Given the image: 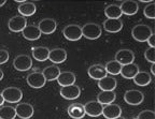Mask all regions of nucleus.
I'll return each mask as SVG.
<instances>
[{"label":"nucleus","mask_w":155,"mask_h":119,"mask_svg":"<svg viewBox=\"0 0 155 119\" xmlns=\"http://www.w3.org/2000/svg\"><path fill=\"white\" fill-rule=\"evenodd\" d=\"M143 99H144V96L141 91L136 89L127 90L125 93H124V100L125 102L129 105H139L143 102Z\"/></svg>","instance_id":"nucleus-6"},{"label":"nucleus","mask_w":155,"mask_h":119,"mask_svg":"<svg viewBox=\"0 0 155 119\" xmlns=\"http://www.w3.org/2000/svg\"><path fill=\"white\" fill-rule=\"evenodd\" d=\"M13 67L15 70L21 72L28 71L32 67V59L27 55H18L13 60Z\"/></svg>","instance_id":"nucleus-4"},{"label":"nucleus","mask_w":155,"mask_h":119,"mask_svg":"<svg viewBox=\"0 0 155 119\" xmlns=\"http://www.w3.org/2000/svg\"><path fill=\"white\" fill-rule=\"evenodd\" d=\"M31 53H32V57H34L37 61L43 62V61L48 59L50 49L45 46H38V47H34V49H31Z\"/></svg>","instance_id":"nucleus-25"},{"label":"nucleus","mask_w":155,"mask_h":119,"mask_svg":"<svg viewBox=\"0 0 155 119\" xmlns=\"http://www.w3.org/2000/svg\"><path fill=\"white\" fill-rule=\"evenodd\" d=\"M151 74L152 75L155 74V63H152V66H151Z\"/></svg>","instance_id":"nucleus-37"},{"label":"nucleus","mask_w":155,"mask_h":119,"mask_svg":"<svg viewBox=\"0 0 155 119\" xmlns=\"http://www.w3.org/2000/svg\"><path fill=\"white\" fill-rule=\"evenodd\" d=\"M68 115L73 119H82L85 116L84 105L81 103H73L68 107Z\"/></svg>","instance_id":"nucleus-22"},{"label":"nucleus","mask_w":155,"mask_h":119,"mask_svg":"<svg viewBox=\"0 0 155 119\" xmlns=\"http://www.w3.org/2000/svg\"><path fill=\"white\" fill-rule=\"evenodd\" d=\"M22 34L26 40L29 41H35V40L40 39L41 32L39 31L38 27L35 25H27L22 31Z\"/></svg>","instance_id":"nucleus-20"},{"label":"nucleus","mask_w":155,"mask_h":119,"mask_svg":"<svg viewBox=\"0 0 155 119\" xmlns=\"http://www.w3.org/2000/svg\"><path fill=\"white\" fill-rule=\"evenodd\" d=\"M61 96L64 99L67 100H74L77 98L80 97L81 95V89L78 85H71V86H66V87H61V91H59Z\"/></svg>","instance_id":"nucleus-11"},{"label":"nucleus","mask_w":155,"mask_h":119,"mask_svg":"<svg viewBox=\"0 0 155 119\" xmlns=\"http://www.w3.org/2000/svg\"><path fill=\"white\" fill-rule=\"evenodd\" d=\"M3 103H5V99H3L2 95H1V93H0V106H2V105H3Z\"/></svg>","instance_id":"nucleus-38"},{"label":"nucleus","mask_w":155,"mask_h":119,"mask_svg":"<svg viewBox=\"0 0 155 119\" xmlns=\"http://www.w3.org/2000/svg\"><path fill=\"white\" fill-rule=\"evenodd\" d=\"M2 78H3V72H2V70L0 69V80H2Z\"/></svg>","instance_id":"nucleus-39"},{"label":"nucleus","mask_w":155,"mask_h":119,"mask_svg":"<svg viewBox=\"0 0 155 119\" xmlns=\"http://www.w3.org/2000/svg\"><path fill=\"white\" fill-rule=\"evenodd\" d=\"M153 33L152 29L150 27L144 24L136 25L131 30V36L133 38L138 42H147V40L150 38V36Z\"/></svg>","instance_id":"nucleus-1"},{"label":"nucleus","mask_w":155,"mask_h":119,"mask_svg":"<svg viewBox=\"0 0 155 119\" xmlns=\"http://www.w3.org/2000/svg\"><path fill=\"white\" fill-rule=\"evenodd\" d=\"M147 42L149 43L150 47H155V36H154V33L151 34L150 38H149V39L147 40Z\"/></svg>","instance_id":"nucleus-36"},{"label":"nucleus","mask_w":155,"mask_h":119,"mask_svg":"<svg viewBox=\"0 0 155 119\" xmlns=\"http://www.w3.org/2000/svg\"><path fill=\"white\" fill-rule=\"evenodd\" d=\"M145 59L151 63H155V47H149L144 52Z\"/></svg>","instance_id":"nucleus-33"},{"label":"nucleus","mask_w":155,"mask_h":119,"mask_svg":"<svg viewBox=\"0 0 155 119\" xmlns=\"http://www.w3.org/2000/svg\"><path fill=\"white\" fill-rule=\"evenodd\" d=\"M104 15L108 18H111V20H121V16L123 14H122L120 5H107L106 9H104Z\"/></svg>","instance_id":"nucleus-26"},{"label":"nucleus","mask_w":155,"mask_h":119,"mask_svg":"<svg viewBox=\"0 0 155 119\" xmlns=\"http://www.w3.org/2000/svg\"><path fill=\"white\" fill-rule=\"evenodd\" d=\"M87 73H88V76H90L91 78L97 80H102V78L107 76V72H106V69H104V66L99 64V63L91 66L90 68H88V70H87Z\"/></svg>","instance_id":"nucleus-14"},{"label":"nucleus","mask_w":155,"mask_h":119,"mask_svg":"<svg viewBox=\"0 0 155 119\" xmlns=\"http://www.w3.org/2000/svg\"><path fill=\"white\" fill-rule=\"evenodd\" d=\"M116 95L114 91H101L97 96V102H99L101 105L112 104L115 101Z\"/></svg>","instance_id":"nucleus-27"},{"label":"nucleus","mask_w":155,"mask_h":119,"mask_svg":"<svg viewBox=\"0 0 155 119\" xmlns=\"http://www.w3.org/2000/svg\"><path fill=\"white\" fill-rule=\"evenodd\" d=\"M37 27H38L39 31L41 32V34H52L56 30L57 24L53 18H43L39 22Z\"/></svg>","instance_id":"nucleus-10"},{"label":"nucleus","mask_w":155,"mask_h":119,"mask_svg":"<svg viewBox=\"0 0 155 119\" xmlns=\"http://www.w3.org/2000/svg\"><path fill=\"white\" fill-rule=\"evenodd\" d=\"M5 5V0H0V7H2V5Z\"/></svg>","instance_id":"nucleus-40"},{"label":"nucleus","mask_w":155,"mask_h":119,"mask_svg":"<svg viewBox=\"0 0 155 119\" xmlns=\"http://www.w3.org/2000/svg\"><path fill=\"white\" fill-rule=\"evenodd\" d=\"M27 84L31 88H36V89H39V88H42L44 85H45L46 80L45 77L43 76L42 72H32L30 73L26 78Z\"/></svg>","instance_id":"nucleus-7"},{"label":"nucleus","mask_w":155,"mask_h":119,"mask_svg":"<svg viewBox=\"0 0 155 119\" xmlns=\"http://www.w3.org/2000/svg\"><path fill=\"white\" fill-rule=\"evenodd\" d=\"M123 28V22L121 20H111L107 18L104 22V29L110 33H116Z\"/></svg>","instance_id":"nucleus-18"},{"label":"nucleus","mask_w":155,"mask_h":119,"mask_svg":"<svg viewBox=\"0 0 155 119\" xmlns=\"http://www.w3.org/2000/svg\"><path fill=\"white\" fill-rule=\"evenodd\" d=\"M75 80L77 78H75L74 73L70 72V71H65V72H61V74H59L56 80L61 87H66V86L74 85Z\"/></svg>","instance_id":"nucleus-19"},{"label":"nucleus","mask_w":155,"mask_h":119,"mask_svg":"<svg viewBox=\"0 0 155 119\" xmlns=\"http://www.w3.org/2000/svg\"><path fill=\"white\" fill-rule=\"evenodd\" d=\"M115 61L121 64V66H126L129 63H133L135 60V55L130 49H120L115 54Z\"/></svg>","instance_id":"nucleus-8"},{"label":"nucleus","mask_w":155,"mask_h":119,"mask_svg":"<svg viewBox=\"0 0 155 119\" xmlns=\"http://www.w3.org/2000/svg\"><path fill=\"white\" fill-rule=\"evenodd\" d=\"M81 30L82 36H85L88 40H96L101 36V27L95 23H87L81 27Z\"/></svg>","instance_id":"nucleus-2"},{"label":"nucleus","mask_w":155,"mask_h":119,"mask_svg":"<svg viewBox=\"0 0 155 119\" xmlns=\"http://www.w3.org/2000/svg\"><path fill=\"white\" fill-rule=\"evenodd\" d=\"M102 115H104L107 119L117 118V117H120L122 115V108L120 105L114 104V103L108 104L102 109Z\"/></svg>","instance_id":"nucleus-15"},{"label":"nucleus","mask_w":155,"mask_h":119,"mask_svg":"<svg viewBox=\"0 0 155 119\" xmlns=\"http://www.w3.org/2000/svg\"><path fill=\"white\" fill-rule=\"evenodd\" d=\"M133 80L136 85L144 87V86H148L149 84L151 83L152 76H151V74L148 72H140V71H139V72L137 73V75H136Z\"/></svg>","instance_id":"nucleus-28"},{"label":"nucleus","mask_w":155,"mask_h":119,"mask_svg":"<svg viewBox=\"0 0 155 119\" xmlns=\"http://www.w3.org/2000/svg\"><path fill=\"white\" fill-rule=\"evenodd\" d=\"M104 105H101L97 101H90L84 105L85 115H88L91 117H98L102 115Z\"/></svg>","instance_id":"nucleus-12"},{"label":"nucleus","mask_w":155,"mask_h":119,"mask_svg":"<svg viewBox=\"0 0 155 119\" xmlns=\"http://www.w3.org/2000/svg\"><path fill=\"white\" fill-rule=\"evenodd\" d=\"M15 117H16L15 107L2 106L0 108V119H15Z\"/></svg>","instance_id":"nucleus-31"},{"label":"nucleus","mask_w":155,"mask_h":119,"mask_svg":"<svg viewBox=\"0 0 155 119\" xmlns=\"http://www.w3.org/2000/svg\"><path fill=\"white\" fill-rule=\"evenodd\" d=\"M16 116H18L22 119H29L34 115V107L29 103H18L15 107Z\"/></svg>","instance_id":"nucleus-13"},{"label":"nucleus","mask_w":155,"mask_h":119,"mask_svg":"<svg viewBox=\"0 0 155 119\" xmlns=\"http://www.w3.org/2000/svg\"><path fill=\"white\" fill-rule=\"evenodd\" d=\"M136 119H155V113L153 111H142L140 114L137 116Z\"/></svg>","instance_id":"nucleus-34"},{"label":"nucleus","mask_w":155,"mask_h":119,"mask_svg":"<svg viewBox=\"0 0 155 119\" xmlns=\"http://www.w3.org/2000/svg\"><path fill=\"white\" fill-rule=\"evenodd\" d=\"M120 8H121L122 14L130 16V15H135L138 12L139 5L137 1H134V0H126V1H123L121 3Z\"/></svg>","instance_id":"nucleus-16"},{"label":"nucleus","mask_w":155,"mask_h":119,"mask_svg":"<svg viewBox=\"0 0 155 119\" xmlns=\"http://www.w3.org/2000/svg\"><path fill=\"white\" fill-rule=\"evenodd\" d=\"M139 72V66L136 64V63H129V64H126V66H122L121 69V74L124 78L126 80H133L137 73Z\"/></svg>","instance_id":"nucleus-21"},{"label":"nucleus","mask_w":155,"mask_h":119,"mask_svg":"<svg viewBox=\"0 0 155 119\" xmlns=\"http://www.w3.org/2000/svg\"><path fill=\"white\" fill-rule=\"evenodd\" d=\"M27 26V20L24 16H13L8 23V27L12 32H22Z\"/></svg>","instance_id":"nucleus-9"},{"label":"nucleus","mask_w":155,"mask_h":119,"mask_svg":"<svg viewBox=\"0 0 155 119\" xmlns=\"http://www.w3.org/2000/svg\"><path fill=\"white\" fill-rule=\"evenodd\" d=\"M104 69H106L107 74L109 73V74H111V75H117V74L121 73L122 66L117 62V61L111 60V61H108V62L106 63Z\"/></svg>","instance_id":"nucleus-30"},{"label":"nucleus","mask_w":155,"mask_h":119,"mask_svg":"<svg viewBox=\"0 0 155 119\" xmlns=\"http://www.w3.org/2000/svg\"><path fill=\"white\" fill-rule=\"evenodd\" d=\"M10 54L5 49H0V64H3L9 60Z\"/></svg>","instance_id":"nucleus-35"},{"label":"nucleus","mask_w":155,"mask_h":119,"mask_svg":"<svg viewBox=\"0 0 155 119\" xmlns=\"http://www.w3.org/2000/svg\"><path fill=\"white\" fill-rule=\"evenodd\" d=\"M114 119H125L124 117H122V116H120V117H117V118H114Z\"/></svg>","instance_id":"nucleus-41"},{"label":"nucleus","mask_w":155,"mask_h":119,"mask_svg":"<svg viewBox=\"0 0 155 119\" xmlns=\"http://www.w3.org/2000/svg\"><path fill=\"white\" fill-rule=\"evenodd\" d=\"M143 14L149 20H154L155 18V2H151L143 9Z\"/></svg>","instance_id":"nucleus-32"},{"label":"nucleus","mask_w":155,"mask_h":119,"mask_svg":"<svg viewBox=\"0 0 155 119\" xmlns=\"http://www.w3.org/2000/svg\"><path fill=\"white\" fill-rule=\"evenodd\" d=\"M42 74L45 77V80H51L52 82V80H57V77L61 74V69L57 66H48L43 69Z\"/></svg>","instance_id":"nucleus-29"},{"label":"nucleus","mask_w":155,"mask_h":119,"mask_svg":"<svg viewBox=\"0 0 155 119\" xmlns=\"http://www.w3.org/2000/svg\"><path fill=\"white\" fill-rule=\"evenodd\" d=\"M64 36L69 41H78L82 38V30L79 25L71 24L68 25L64 28L63 30Z\"/></svg>","instance_id":"nucleus-5"},{"label":"nucleus","mask_w":155,"mask_h":119,"mask_svg":"<svg viewBox=\"0 0 155 119\" xmlns=\"http://www.w3.org/2000/svg\"><path fill=\"white\" fill-rule=\"evenodd\" d=\"M1 95H2L3 99H5V102H9V103H17L23 98L22 90L17 87L5 88L2 92H1Z\"/></svg>","instance_id":"nucleus-3"},{"label":"nucleus","mask_w":155,"mask_h":119,"mask_svg":"<svg viewBox=\"0 0 155 119\" xmlns=\"http://www.w3.org/2000/svg\"><path fill=\"white\" fill-rule=\"evenodd\" d=\"M36 11H37V7L34 2L24 1V2L18 5V13L21 14V16H24V17L32 16L36 13Z\"/></svg>","instance_id":"nucleus-24"},{"label":"nucleus","mask_w":155,"mask_h":119,"mask_svg":"<svg viewBox=\"0 0 155 119\" xmlns=\"http://www.w3.org/2000/svg\"><path fill=\"white\" fill-rule=\"evenodd\" d=\"M67 59V52L61 47H56V49L50 51L48 54V60H51L54 63H63Z\"/></svg>","instance_id":"nucleus-17"},{"label":"nucleus","mask_w":155,"mask_h":119,"mask_svg":"<svg viewBox=\"0 0 155 119\" xmlns=\"http://www.w3.org/2000/svg\"><path fill=\"white\" fill-rule=\"evenodd\" d=\"M116 80L111 76H106L102 80H98V87L101 89V91H114L116 88Z\"/></svg>","instance_id":"nucleus-23"}]
</instances>
